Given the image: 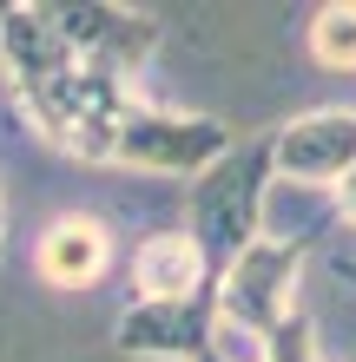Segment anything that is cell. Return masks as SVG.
I'll use <instances>...</instances> for the list:
<instances>
[{"label":"cell","mask_w":356,"mask_h":362,"mask_svg":"<svg viewBox=\"0 0 356 362\" xmlns=\"http://www.w3.org/2000/svg\"><path fill=\"white\" fill-rule=\"evenodd\" d=\"M0 66L13 79V99L27 105L33 132L79 165H113V132L139 93L125 79L93 73L67 47L47 7H13L0 0Z\"/></svg>","instance_id":"cell-1"},{"label":"cell","mask_w":356,"mask_h":362,"mask_svg":"<svg viewBox=\"0 0 356 362\" xmlns=\"http://www.w3.org/2000/svg\"><path fill=\"white\" fill-rule=\"evenodd\" d=\"M270 178H277V152H270V132H264V139H238V152L192 185L185 230L198 238L212 276H224L264 238V191H270Z\"/></svg>","instance_id":"cell-2"},{"label":"cell","mask_w":356,"mask_h":362,"mask_svg":"<svg viewBox=\"0 0 356 362\" xmlns=\"http://www.w3.org/2000/svg\"><path fill=\"white\" fill-rule=\"evenodd\" d=\"M238 152V132L212 112H178V105H145L132 99L113 132V165L132 172H165V178H205L212 165Z\"/></svg>","instance_id":"cell-3"},{"label":"cell","mask_w":356,"mask_h":362,"mask_svg":"<svg viewBox=\"0 0 356 362\" xmlns=\"http://www.w3.org/2000/svg\"><path fill=\"white\" fill-rule=\"evenodd\" d=\"M310 244H317V230H297V238H258L231 270L218 276V323L270 343V336L297 316V276H304Z\"/></svg>","instance_id":"cell-4"},{"label":"cell","mask_w":356,"mask_h":362,"mask_svg":"<svg viewBox=\"0 0 356 362\" xmlns=\"http://www.w3.org/2000/svg\"><path fill=\"white\" fill-rule=\"evenodd\" d=\"M53 13V27L67 33V47L86 59L93 73H106V79H125L132 86L139 66L152 59L159 47V20L152 13H132V7H106V0H86V7H47Z\"/></svg>","instance_id":"cell-5"},{"label":"cell","mask_w":356,"mask_h":362,"mask_svg":"<svg viewBox=\"0 0 356 362\" xmlns=\"http://www.w3.org/2000/svg\"><path fill=\"white\" fill-rule=\"evenodd\" d=\"M218 336V290L205 296H178V303H125L113 349L119 356H145V362H198Z\"/></svg>","instance_id":"cell-6"},{"label":"cell","mask_w":356,"mask_h":362,"mask_svg":"<svg viewBox=\"0 0 356 362\" xmlns=\"http://www.w3.org/2000/svg\"><path fill=\"white\" fill-rule=\"evenodd\" d=\"M270 152H277L284 178L337 191L356 172V105H317V112L277 125V132H270Z\"/></svg>","instance_id":"cell-7"},{"label":"cell","mask_w":356,"mask_h":362,"mask_svg":"<svg viewBox=\"0 0 356 362\" xmlns=\"http://www.w3.org/2000/svg\"><path fill=\"white\" fill-rule=\"evenodd\" d=\"M132 290H139V303H178V296L218 290V276H212L192 230L165 224V230H145L139 250H132Z\"/></svg>","instance_id":"cell-8"},{"label":"cell","mask_w":356,"mask_h":362,"mask_svg":"<svg viewBox=\"0 0 356 362\" xmlns=\"http://www.w3.org/2000/svg\"><path fill=\"white\" fill-rule=\"evenodd\" d=\"M33 264L53 290H93L113 270V230L99 218H53L33 244Z\"/></svg>","instance_id":"cell-9"},{"label":"cell","mask_w":356,"mask_h":362,"mask_svg":"<svg viewBox=\"0 0 356 362\" xmlns=\"http://www.w3.org/2000/svg\"><path fill=\"white\" fill-rule=\"evenodd\" d=\"M304 47L323 73H356V0H337V7H317L304 27Z\"/></svg>","instance_id":"cell-10"},{"label":"cell","mask_w":356,"mask_h":362,"mask_svg":"<svg viewBox=\"0 0 356 362\" xmlns=\"http://www.w3.org/2000/svg\"><path fill=\"white\" fill-rule=\"evenodd\" d=\"M264 362H323L317 356V336H310V316L297 310V316H290V323L277 329V336H270V356Z\"/></svg>","instance_id":"cell-11"},{"label":"cell","mask_w":356,"mask_h":362,"mask_svg":"<svg viewBox=\"0 0 356 362\" xmlns=\"http://www.w3.org/2000/svg\"><path fill=\"white\" fill-rule=\"evenodd\" d=\"M337 218H350V224H356V172L337 185Z\"/></svg>","instance_id":"cell-12"},{"label":"cell","mask_w":356,"mask_h":362,"mask_svg":"<svg viewBox=\"0 0 356 362\" xmlns=\"http://www.w3.org/2000/svg\"><path fill=\"white\" fill-rule=\"evenodd\" d=\"M198 362H231V356H224V349H218V336H212V349H205Z\"/></svg>","instance_id":"cell-13"},{"label":"cell","mask_w":356,"mask_h":362,"mask_svg":"<svg viewBox=\"0 0 356 362\" xmlns=\"http://www.w3.org/2000/svg\"><path fill=\"white\" fill-rule=\"evenodd\" d=\"M337 276H350V284H356V264H337Z\"/></svg>","instance_id":"cell-14"}]
</instances>
